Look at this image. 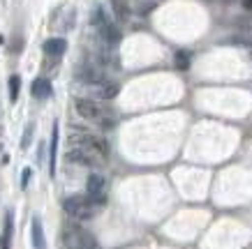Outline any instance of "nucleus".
Listing matches in <instances>:
<instances>
[{"instance_id": "10", "label": "nucleus", "mask_w": 252, "mask_h": 249, "mask_svg": "<svg viewBox=\"0 0 252 249\" xmlns=\"http://www.w3.org/2000/svg\"><path fill=\"white\" fill-rule=\"evenodd\" d=\"M32 245H35V249H46L44 247V233H42L39 219H32Z\"/></svg>"}, {"instance_id": "11", "label": "nucleus", "mask_w": 252, "mask_h": 249, "mask_svg": "<svg viewBox=\"0 0 252 249\" xmlns=\"http://www.w3.org/2000/svg\"><path fill=\"white\" fill-rule=\"evenodd\" d=\"M12 228H14V219H12V212H7V217H5V242H2V249H9V245H12Z\"/></svg>"}, {"instance_id": "13", "label": "nucleus", "mask_w": 252, "mask_h": 249, "mask_svg": "<svg viewBox=\"0 0 252 249\" xmlns=\"http://www.w3.org/2000/svg\"><path fill=\"white\" fill-rule=\"evenodd\" d=\"M19 83H21L19 76H9V99L12 102H16V97H19Z\"/></svg>"}, {"instance_id": "2", "label": "nucleus", "mask_w": 252, "mask_h": 249, "mask_svg": "<svg viewBox=\"0 0 252 249\" xmlns=\"http://www.w3.org/2000/svg\"><path fill=\"white\" fill-rule=\"evenodd\" d=\"M74 145H77L84 155H88L95 164H97V162H104V159L109 157V145H107V141L99 138V136L79 134V136H74Z\"/></svg>"}, {"instance_id": "14", "label": "nucleus", "mask_w": 252, "mask_h": 249, "mask_svg": "<svg viewBox=\"0 0 252 249\" xmlns=\"http://www.w3.org/2000/svg\"><path fill=\"white\" fill-rule=\"evenodd\" d=\"M176 67H178V69H188V67H190V55H188L185 51L176 53Z\"/></svg>"}, {"instance_id": "15", "label": "nucleus", "mask_w": 252, "mask_h": 249, "mask_svg": "<svg viewBox=\"0 0 252 249\" xmlns=\"http://www.w3.org/2000/svg\"><path fill=\"white\" fill-rule=\"evenodd\" d=\"M243 7L248 9V12H252V0H243Z\"/></svg>"}, {"instance_id": "5", "label": "nucleus", "mask_w": 252, "mask_h": 249, "mask_svg": "<svg viewBox=\"0 0 252 249\" xmlns=\"http://www.w3.org/2000/svg\"><path fill=\"white\" fill-rule=\"evenodd\" d=\"M86 194L93 203H104L107 201V178L99 173H91L86 180Z\"/></svg>"}, {"instance_id": "9", "label": "nucleus", "mask_w": 252, "mask_h": 249, "mask_svg": "<svg viewBox=\"0 0 252 249\" xmlns=\"http://www.w3.org/2000/svg\"><path fill=\"white\" fill-rule=\"evenodd\" d=\"M67 162H72V164H79V166H95V162H93L88 155H84V152L79 150V148H72V150L67 152Z\"/></svg>"}, {"instance_id": "12", "label": "nucleus", "mask_w": 252, "mask_h": 249, "mask_svg": "<svg viewBox=\"0 0 252 249\" xmlns=\"http://www.w3.org/2000/svg\"><path fill=\"white\" fill-rule=\"evenodd\" d=\"M56 148H58V127H54V138H51V159H49L51 175L56 173Z\"/></svg>"}, {"instance_id": "7", "label": "nucleus", "mask_w": 252, "mask_h": 249, "mask_svg": "<svg viewBox=\"0 0 252 249\" xmlns=\"http://www.w3.org/2000/svg\"><path fill=\"white\" fill-rule=\"evenodd\" d=\"M65 49H67V42L63 37H51L44 42V53L46 55H51V58H58V55H63L65 53Z\"/></svg>"}, {"instance_id": "4", "label": "nucleus", "mask_w": 252, "mask_h": 249, "mask_svg": "<svg viewBox=\"0 0 252 249\" xmlns=\"http://www.w3.org/2000/svg\"><path fill=\"white\" fill-rule=\"evenodd\" d=\"M95 205L88 196H67L63 201V210L67 212L72 219H79V221H86L95 215Z\"/></svg>"}, {"instance_id": "1", "label": "nucleus", "mask_w": 252, "mask_h": 249, "mask_svg": "<svg viewBox=\"0 0 252 249\" xmlns=\"http://www.w3.org/2000/svg\"><path fill=\"white\" fill-rule=\"evenodd\" d=\"M74 109L77 113L84 118V120L93 122V125H99L104 129H111L116 125V115L111 109H107L104 104H99L97 99H91V97H79L74 102Z\"/></svg>"}, {"instance_id": "8", "label": "nucleus", "mask_w": 252, "mask_h": 249, "mask_svg": "<svg viewBox=\"0 0 252 249\" xmlns=\"http://www.w3.org/2000/svg\"><path fill=\"white\" fill-rule=\"evenodd\" d=\"M32 95L37 99H46L51 95V83L46 81V79H35V83H32Z\"/></svg>"}, {"instance_id": "6", "label": "nucleus", "mask_w": 252, "mask_h": 249, "mask_svg": "<svg viewBox=\"0 0 252 249\" xmlns=\"http://www.w3.org/2000/svg\"><path fill=\"white\" fill-rule=\"evenodd\" d=\"M93 90V95L99 99H114L116 95H118V83L114 81H107V79H102V81L93 83V85H88Z\"/></svg>"}, {"instance_id": "3", "label": "nucleus", "mask_w": 252, "mask_h": 249, "mask_svg": "<svg viewBox=\"0 0 252 249\" xmlns=\"http://www.w3.org/2000/svg\"><path fill=\"white\" fill-rule=\"evenodd\" d=\"M93 26H95L97 35L104 39L107 44H118V42H121V30L116 28V23L109 19V14L102 7L93 9Z\"/></svg>"}]
</instances>
